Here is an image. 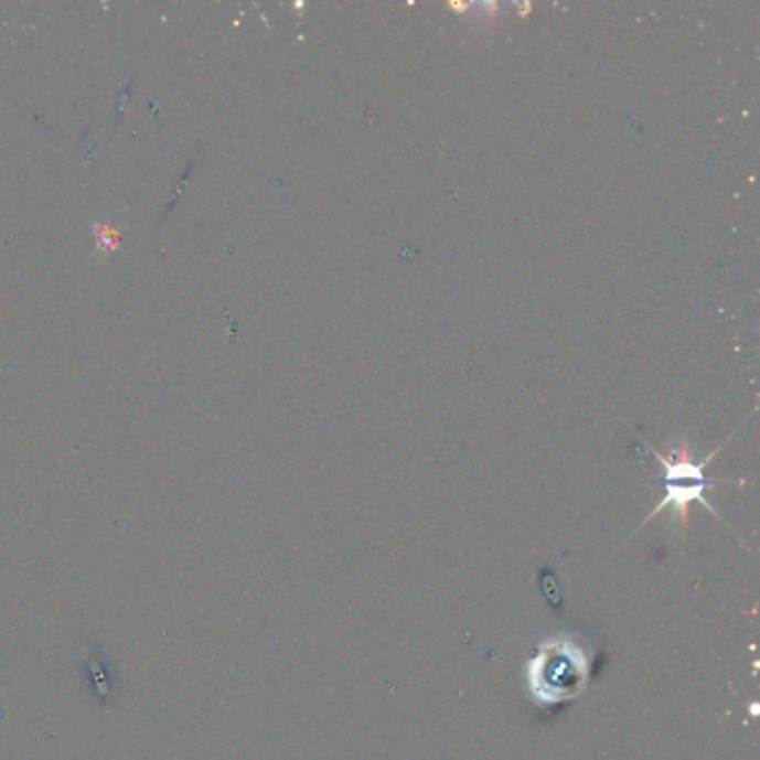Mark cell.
<instances>
[{"mask_svg": "<svg viewBox=\"0 0 760 760\" xmlns=\"http://www.w3.org/2000/svg\"><path fill=\"white\" fill-rule=\"evenodd\" d=\"M591 656L571 635L542 640L524 665L526 696L537 707H560L589 687Z\"/></svg>", "mask_w": 760, "mask_h": 760, "instance_id": "cell-1", "label": "cell"}, {"mask_svg": "<svg viewBox=\"0 0 760 760\" xmlns=\"http://www.w3.org/2000/svg\"><path fill=\"white\" fill-rule=\"evenodd\" d=\"M727 442H729V440H727ZM727 442H725V445H727ZM725 445H722V447H725ZM644 447H646V451H649L651 456H654V458L663 464V469H665V497L659 502V506H656L654 511H651V513L644 517L642 524H646L649 520H654L656 515H661V513L667 511L670 506L676 511V515L681 517V522H687V513H689V506H692L694 502H698L700 506H705L707 511H711V513L718 517L716 509H714V506L709 504V500H707V491H709L714 484H718V480H709V478L705 475V471H707L709 462L718 456V451H720L722 447H718L714 453H709V456H707L705 460H700V462L694 460V456H692V451H689L687 445H683L672 458H665L663 453H659L649 442H644Z\"/></svg>", "mask_w": 760, "mask_h": 760, "instance_id": "cell-2", "label": "cell"}]
</instances>
